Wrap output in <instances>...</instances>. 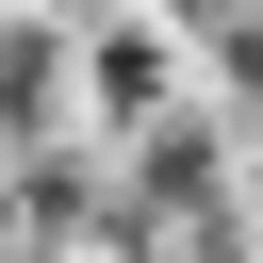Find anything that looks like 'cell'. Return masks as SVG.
Instances as JSON below:
<instances>
[{
    "mask_svg": "<svg viewBox=\"0 0 263 263\" xmlns=\"http://www.w3.org/2000/svg\"><path fill=\"white\" fill-rule=\"evenodd\" d=\"M82 99H99V115H181V49H164V33H99V49H82Z\"/></svg>",
    "mask_w": 263,
    "mask_h": 263,
    "instance_id": "obj_1",
    "label": "cell"
}]
</instances>
